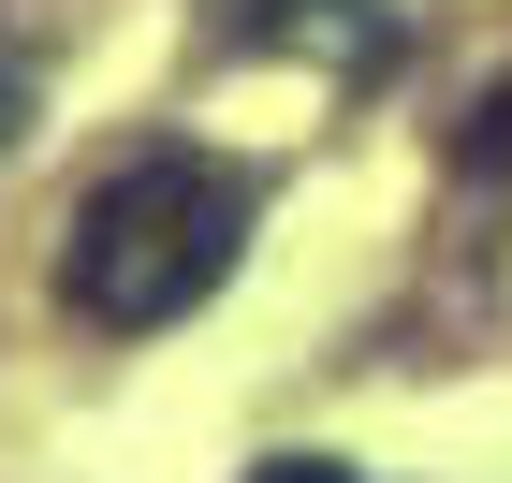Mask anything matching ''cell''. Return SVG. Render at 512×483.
<instances>
[{
  "instance_id": "1",
  "label": "cell",
  "mask_w": 512,
  "mask_h": 483,
  "mask_svg": "<svg viewBox=\"0 0 512 483\" xmlns=\"http://www.w3.org/2000/svg\"><path fill=\"white\" fill-rule=\"evenodd\" d=\"M249 205H264V191H249L235 161H205V147L118 161V176L74 205V235H59V308L103 322V337H161V322H191L205 293L235 279Z\"/></svg>"
},
{
  "instance_id": "2",
  "label": "cell",
  "mask_w": 512,
  "mask_h": 483,
  "mask_svg": "<svg viewBox=\"0 0 512 483\" xmlns=\"http://www.w3.org/2000/svg\"><path fill=\"white\" fill-rule=\"evenodd\" d=\"M469 176H512V88H498V103L469 118Z\"/></svg>"
},
{
  "instance_id": "3",
  "label": "cell",
  "mask_w": 512,
  "mask_h": 483,
  "mask_svg": "<svg viewBox=\"0 0 512 483\" xmlns=\"http://www.w3.org/2000/svg\"><path fill=\"white\" fill-rule=\"evenodd\" d=\"M30 88H44V74H30V44H0V147L30 132Z\"/></svg>"
},
{
  "instance_id": "4",
  "label": "cell",
  "mask_w": 512,
  "mask_h": 483,
  "mask_svg": "<svg viewBox=\"0 0 512 483\" xmlns=\"http://www.w3.org/2000/svg\"><path fill=\"white\" fill-rule=\"evenodd\" d=\"M249 483H366V469H337V454H264Z\"/></svg>"
}]
</instances>
